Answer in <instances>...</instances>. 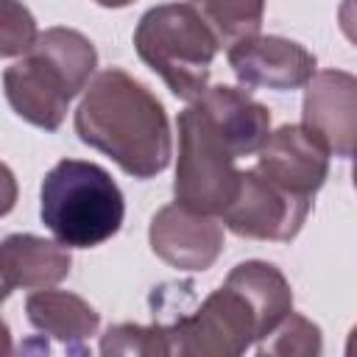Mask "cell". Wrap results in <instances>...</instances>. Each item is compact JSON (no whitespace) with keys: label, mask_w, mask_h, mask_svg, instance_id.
<instances>
[{"label":"cell","mask_w":357,"mask_h":357,"mask_svg":"<svg viewBox=\"0 0 357 357\" xmlns=\"http://www.w3.org/2000/svg\"><path fill=\"white\" fill-rule=\"evenodd\" d=\"M98 6H103V8H126V6H131L134 0H95Z\"/></svg>","instance_id":"obj_22"},{"label":"cell","mask_w":357,"mask_h":357,"mask_svg":"<svg viewBox=\"0 0 357 357\" xmlns=\"http://www.w3.org/2000/svg\"><path fill=\"white\" fill-rule=\"evenodd\" d=\"M226 279H231L254 301V307L259 310V315L265 321L268 335L293 312L290 282L284 279V273L276 265L262 262V259H248V262L234 265Z\"/></svg>","instance_id":"obj_15"},{"label":"cell","mask_w":357,"mask_h":357,"mask_svg":"<svg viewBox=\"0 0 357 357\" xmlns=\"http://www.w3.org/2000/svg\"><path fill=\"white\" fill-rule=\"evenodd\" d=\"M301 117L332 156H357V75L343 70L315 73L304 86Z\"/></svg>","instance_id":"obj_11"},{"label":"cell","mask_w":357,"mask_h":357,"mask_svg":"<svg viewBox=\"0 0 357 357\" xmlns=\"http://www.w3.org/2000/svg\"><path fill=\"white\" fill-rule=\"evenodd\" d=\"M190 103H198L206 112V117L234 145L237 156L259 153V148L271 137V112H268V106L254 100L245 89L218 84V86H206Z\"/></svg>","instance_id":"obj_13"},{"label":"cell","mask_w":357,"mask_h":357,"mask_svg":"<svg viewBox=\"0 0 357 357\" xmlns=\"http://www.w3.org/2000/svg\"><path fill=\"white\" fill-rule=\"evenodd\" d=\"M226 59L237 81L248 89L290 92L307 86L315 75V56L284 36H245L229 45Z\"/></svg>","instance_id":"obj_9"},{"label":"cell","mask_w":357,"mask_h":357,"mask_svg":"<svg viewBox=\"0 0 357 357\" xmlns=\"http://www.w3.org/2000/svg\"><path fill=\"white\" fill-rule=\"evenodd\" d=\"M25 318L33 329L67 346V351L86 354V340L98 335V310L67 290H36L25 298Z\"/></svg>","instance_id":"obj_14"},{"label":"cell","mask_w":357,"mask_h":357,"mask_svg":"<svg viewBox=\"0 0 357 357\" xmlns=\"http://www.w3.org/2000/svg\"><path fill=\"white\" fill-rule=\"evenodd\" d=\"M100 354H145V357H167L173 354L167 326H137V324H114L100 337Z\"/></svg>","instance_id":"obj_17"},{"label":"cell","mask_w":357,"mask_h":357,"mask_svg":"<svg viewBox=\"0 0 357 357\" xmlns=\"http://www.w3.org/2000/svg\"><path fill=\"white\" fill-rule=\"evenodd\" d=\"M234 145L206 117L198 103L178 114V162L173 195L181 206L201 215H223L240 190L243 170Z\"/></svg>","instance_id":"obj_5"},{"label":"cell","mask_w":357,"mask_h":357,"mask_svg":"<svg viewBox=\"0 0 357 357\" xmlns=\"http://www.w3.org/2000/svg\"><path fill=\"white\" fill-rule=\"evenodd\" d=\"M75 134L134 178L159 176L173 156L165 106L120 67H109L89 81L75 109Z\"/></svg>","instance_id":"obj_1"},{"label":"cell","mask_w":357,"mask_h":357,"mask_svg":"<svg viewBox=\"0 0 357 357\" xmlns=\"http://www.w3.org/2000/svg\"><path fill=\"white\" fill-rule=\"evenodd\" d=\"M73 257L59 240H45L36 234H8L0 245V273L3 298L14 290H45L70 276Z\"/></svg>","instance_id":"obj_12"},{"label":"cell","mask_w":357,"mask_h":357,"mask_svg":"<svg viewBox=\"0 0 357 357\" xmlns=\"http://www.w3.org/2000/svg\"><path fill=\"white\" fill-rule=\"evenodd\" d=\"M220 47V39L192 3L153 6L134 28L137 56L181 100H195L206 89Z\"/></svg>","instance_id":"obj_4"},{"label":"cell","mask_w":357,"mask_h":357,"mask_svg":"<svg viewBox=\"0 0 357 357\" xmlns=\"http://www.w3.org/2000/svg\"><path fill=\"white\" fill-rule=\"evenodd\" d=\"M346 354H349V357H357V326L349 332V340H346Z\"/></svg>","instance_id":"obj_21"},{"label":"cell","mask_w":357,"mask_h":357,"mask_svg":"<svg viewBox=\"0 0 357 357\" xmlns=\"http://www.w3.org/2000/svg\"><path fill=\"white\" fill-rule=\"evenodd\" d=\"M259 354H282V357H315L324 351V340H321V329L298 315L290 312L262 343H257Z\"/></svg>","instance_id":"obj_18"},{"label":"cell","mask_w":357,"mask_h":357,"mask_svg":"<svg viewBox=\"0 0 357 357\" xmlns=\"http://www.w3.org/2000/svg\"><path fill=\"white\" fill-rule=\"evenodd\" d=\"M39 215L67 248H95L120 231L126 201L100 165L61 159L42 178Z\"/></svg>","instance_id":"obj_3"},{"label":"cell","mask_w":357,"mask_h":357,"mask_svg":"<svg viewBox=\"0 0 357 357\" xmlns=\"http://www.w3.org/2000/svg\"><path fill=\"white\" fill-rule=\"evenodd\" d=\"M198 8L220 45H234L245 36H257L265 14V0H187Z\"/></svg>","instance_id":"obj_16"},{"label":"cell","mask_w":357,"mask_h":357,"mask_svg":"<svg viewBox=\"0 0 357 357\" xmlns=\"http://www.w3.org/2000/svg\"><path fill=\"white\" fill-rule=\"evenodd\" d=\"M310 209L312 198L293 195L268 181L257 167H251L243 170L240 190L220 218L237 237L290 243L301 231Z\"/></svg>","instance_id":"obj_7"},{"label":"cell","mask_w":357,"mask_h":357,"mask_svg":"<svg viewBox=\"0 0 357 357\" xmlns=\"http://www.w3.org/2000/svg\"><path fill=\"white\" fill-rule=\"evenodd\" d=\"M39 39L33 14L17 0H0V53L6 59L25 56Z\"/></svg>","instance_id":"obj_19"},{"label":"cell","mask_w":357,"mask_h":357,"mask_svg":"<svg viewBox=\"0 0 357 357\" xmlns=\"http://www.w3.org/2000/svg\"><path fill=\"white\" fill-rule=\"evenodd\" d=\"M148 240L153 254L178 271H206L223 251V226L215 215H201L178 201L151 218Z\"/></svg>","instance_id":"obj_10"},{"label":"cell","mask_w":357,"mask_h":357,"mask_svg":"<svg viewBox=\"0 0 357 357\" xmlns=\"http://www.w3.org/2000/svg\"><path fill=\"white\" fill-rule=\"evenodd\" d=\"M329 156L332 153L326 142L312 128L304 123H287L271 131L257 153L254 167L276 187L301 198H312L329 176Z\"/></svg>","instance_id":"obj_8"},{"label":"cell","mask_w":357,"mask_h":357,"mask_svg":"<svg viewBox=\"0 0 357 357\" xmlns=\"http://www.w3.org/2000/svg\"><path fill=\"white\" fill-rule=\"evenodd\" d=\"M337 25H340L343 36H346L351 45H357V0H340Z\"/></svg>","instance_id":"obj_20"},{"label":"cell","mask_w":357,"mask_h":357,"mask_svg":"<svg viewBox=\"0 0 357 357\" xmlns=\"http://www.w3.org/2000/svg\"><path fill=\"white\" fill-rule=\"evenodd\" d=\"M165 326L178 357H237L268 337L259 310L231 279L212 290L195 312Z\"/></svg>","instance_id":"obj_6"},{"label":"cell","mask_w":357,"mask_h":357,"mask_svg":"<svg viewBox=\"0 0 357 357\" xmlns=\"http://www.w3.org/2000/svg\"><path fill=\"white\" fill-rule=\"evenodd\" d=\"M98 67L95 45L73 28H47L36 45L3 73L8 106L31 126L56 131L75 95L89 86Z\"/></svg>","instance_id":"obj_2"},{"label":"cell","mask_w":357,"mask_h":357,"mask_svg":"<svg viewBox=\"0 0 357 357\" xmlns=\"http://www.w3.org/2000/svg\"><path fill=\"white\" fill-rule=\"evenodd\" d=\"M351 181H354V190H357V156H354V167H351Z\"/></svg>","instance_id":"obj_23"}]
</instances>
